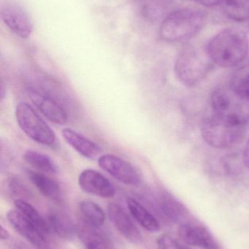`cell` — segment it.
I'll use <instances>...</instances> for the list:
<instances>
[{
	"label": "cell",
	"instance_id": "6da1fadb",
	"mask_svg": "<svg viewBox=\"0 0 249 249\" xmlns=\"http://www.w3.org/2000/svg\"><path fill=\"white\" fill-rule=\"evenodd\" d=\"M206 49L216 65L223 68L236 67L248 56V36L240 28H225L209 40Z\"/></svg>",
	"mask_w": 249,
	"mask_h": 249
},
{
	"label": "cell",
	"instance_id": "7a4b0ae2",
	"mask_svg": "<svg viewBox=\"0 0 249 249\" xmlns=\"http://www.w3.org/2000/svg\"><path fill=\"white\" fill-rule=\"evenodd\" d=\"M209 14L204 9L186 7L170 13L162 20L159 36L168 42H183L195 37L204 29Z\"/></svg>",
	"mask_w": 249,
	"mask_h": 249
},
{
	"label": "cell",
	"instance_id": "3957f363",
	"mask_svg": "<svg viewBox=\"0 0 249 249\" xmlns=\"http://www.w3.org/2000/svg\"><path fill=\"white\" fill-rule=\"evenodd\" d=\"M213 64L206 49L187 45L177 55L174 70L177 78L183 85L195 87L207 77Z\"/></svg>",
	"mask_w": 249,
	"mask_h": 249
},
{
	"label": "cell",
	"instance_id": "277c9868",
	"mask_svg": "<svg viewBox=\"0 0 249 249\" xmlns=\"http://www.w3.org/2000/svg\"><path fill=\"white\" fill-rule=\"evenodd\" d=\"M213 114L235 124H249V100L235 93L229 86L213 90L211 99Z\"/></svg>",
	"mask_w": 249,
	"mask_h": 249
},
{
	"label": "cell",
	"instance_id": "5b68a950",
	"mask_svg": "<svg viewBox=\"0 0 249 249\" xmlns=\"http://www.w3.org/2000/svg\"><path fill=\"white\" fill-rule=\"evenodd\" d=\"M200 131L203 140L209 146L216 149H228L242 139L244 126L228 122L213 114L203 120Z\"/></svg>",
	"mask_w": 249,
	"mask_h": 249
},
{
	"label": "cell",
	"instance_id": "8992f818",
	"mask_svg": "<svg viewBox=\"0 0 249 249\" xmlns=\"http://www.w3.org/2000/svg\"><path fill=\"white\" fill-rule=\"evenodd\" d=\"M16 121L22 131L34 142L52 146L56 143V134L51 127L27 103L20 102L16 107Z\"/></svg>",
	"mask_w": 249,
	"mask_h": 249
},
{
	"label": "cell",
	"instance_id": "52a82bcc",
	"mask_svg": "<svg viewBox=\"0 0 249 249\" xmlns=\"http://www.w3.org/2000/svg\"><path fill=\"white\" fill-rule=\"evenodd\" d=\"M0 16L13 33L27 39L33 32L34 26L29 13L16 0H4L0 7Z\"/></svg>",
	"mask_w": 249,
	"mask_h": 249
},
{
	"label": "cell",
	"instance_id": "ba28073f",
	"mask_svg": "<svg viewBox=\"0 0 249 249\" xmlns=\"http://www.w3.org/2000/svg\"><path fill=\"white\" fill-rule=\"evenodd\" d=\"M99 167L112 176L115 179L127 185H137L140 182V177L132 164L122 158L107 154L98 159Z\"/></svg>",
	"mask_w": 249,
	"mask_h": 249
},
{
	"label": "cell",
	"instance_id": "9c48e42d",
	"mask_svg": "<svg viewBox=\"0 0 249 249\" xmlns=\"http://www.w3.org/2000/svg\"><path fill=\"white\" fill-rule=\"evenodd\" d=\"M108 216L115 229L130 242L138 244L142 242L143 235L133 219L122 206L111 203L108 206Z\"/></svg>",
	"mask_w": 249,
	"mask_h": 249
},
{
	"label": "cell",
	"instance_id": "30bf717a",
	"mask_svg": "<svg viewBox=\"0 0 249 249\" xmlns=\"http://www.w3.org/2000/svg\"><path fill=\"white\" fill-rule=\"evenodd\" d=\"M78 184L85 193L103 198H111L115 195L114 184L101 173L93 169H86L80 173Z\"/></svg>",
	"mask_w": 249,
	"mask_h": 249
},
{
	"label": "cell",
	"instance_id": "8fae6325",
	"mask_svg": "<svg viewBox=\"0 0 249 249\" xmlns=\"http://www.w3.org/2000/svg\"><path fill=\"white\" fill-rule=\"evenodd\" d=\"M29 96L35 107L48 121L57 124H64L68 117L64 109L51 98L35 90H29Z\"/></svg>",
	"mask_w": 249,
	"mask_h": 249
},
{
	"label": "cell",
	"instance_id": "7c38bea8",
	"mask_svg": "<svg viewBox=\"0 0 249 249\" xmlns=\"http://www.w3.org/2000/svg\"><path fill=\"white\" fill-rule=\"evenodd\" d=\"M178 232L181 241L187 245L203 249H220L211 234L203 227L184 224Z\"/></svg>",
	"mask_w": 249,
	"mask_h": 249
},
{
	"label": "cell",
	"instance_id": "4fadbf2b",
	"mask_svg": "<svg viewBox=\"0 0 249 249\" xmlns=\"http://www.w3.org/2000/svg\"><path fill=\"white\" fill-rule=\"evenodd\" d=\"M7 220L15 231L19 232L25 239L35 246H41L45 242L43 236L37 228L25 218L19 211L10 210L7 213Z\"/></svg>",
	"mask_w": 249,
	"mask_h": 249
},
{
	"label": "cell",
	"instance_id": "5bb4252c",
	"mask_svg": "<svg viewBox=\"0 0 249 249\" xmlns=\"http://www.w3.org/2000/svg\"><path fill=\"white\" fill-rule=\"evenodd\" d=\"M62 136L67 143L85 158L95 159L102 153V149L97 143L73 129H63Z\"/></svg>",
	"mask_w": 249,
	"mask_h": 249
},
{
	"label": "cell",
	"instance_id": "9a60e30c",
	"mask_svg": "<svg viewBox=\"0 0 249 249\" xmlns=\"http://www.w3.org/2000/svg\"><path fill=\"white\" fill-rule=\"evenodd\" d=\"M127 207L133 217L142 228L150 232L160 231V224L157 219L135 199H127Z\"/></svg>",
	"mask_w": 249,
	"mask_h": 249
},
{
	"label": "cell",
	"instance_id": "2e32d148",
	"mask_svg": "<svg viewBox=\"0 0 249 249\" xmlns=\"http://www.w3.org/2000/svg\"><path fill=\"white\" fill-rule=\"evenodd\" d=\"M27 174L32 184L42 196L52 200H60L61 190L57 181L42 173L28 171Z\"/></svg>",
	"mask_w": 249,
	"mask_h": 249
},
{
	"label": "cell",
	"instance_id": "e0dca14e",
	"mask_svg": "<svg viewBox=\"0 0 249 249\" xmlns=\"http://www.w3.org/2000/svg\"><path fill=\"white\" fill-rule=\"evenodd\" d=\"M219 5L230 20L239 23L249 20V0H222Z\"/></svg>",
	"mask_w": 249,
	"mask_h": 249
},
{
	"label": "cell",
	"instance_id": "ac0fdd59",
	"mask_svg": "<svg viewBox=\"0 0 249 249\" xmlns=\"http://www.w3.org/2000/svg\"><path fill=\"white\" fill-rule=\"evenodd\" d=\"M16 209L28 219L38 231L46 238L49 233L50 228L48 222L39 214V212L28 202L22 199H17L14 202Z\"/></svg>",
	"mask_w": 249,
	"mask_h": 249
},
{
	"label": "cell",
	"instance_id": "d6986e66",
	"mask_svg": "<svg viewBox=\"0 0 249 249\" xmlns=\"http://www.w3.org/2000/svg\"><path fill=\"white\" fill-rule=\"evenodd\" d=\"M23 159L29 165L38 171L50 174L58 173L57 165L48 155L35 150H27L23 155Z\"/></svg>",
	"mask_w": 249,
	"mask_h": 249
},
{
	"label": "cell",
	"instance_id": "ffe728a7",
	"mask_svg": "<svg viewBox=\"0 0 249 249\" xmlns=\"http://www.w3.org/2000/svg\"><path fill=\"white\" fill-rule=\"evenodd\" d=\"M80 212L83 214L87 225L92 228H98L104 225L105 213L100 206L91 200H83L80 202Z\"/></svg>",
	"mask_w": 249,
	"mask_h": 249
},
{
	"label": "cell",
	"instance_id": "44dd1931",
	"mask_svg": "<svg viewBox=\"0 0 249 249\" xmlns=\"http://www.w3.org/2000/svg\"><path fill=\"white\" fill-rule=\"evenodd\" d=\"M229 86L235 93L249 100V65L240 67L232 73Z\"/></svg>",
	"mask_w": 249,
	"mask_h": 249
},
{
	"label": "cell",
	"instance_id": "7402d4cb",
	"mask_svg": "<svg viewBox=\"0 0 249 249\" xmlns=\"http://www.w3.org/2000/svg\"><path fill=\"white\" fill-rule=\"evenodd\" d=\"M48 226L50 229L62 238H70L74 235V226L67 218L58 213H51L48 217Z\"/></svg>",
	"mask_w": 249,
	"mask_h": 249
},
{
	"label": "cell",
	"instance_id": "603a6c76",
	"mask_svg": "<svg viewBox=\"0 0 249 249\" xmlns=\"http://www.w3.org/2000/svg\"><path fill=\"white\" fill-rule=\"evenodd\" d=\"M160 206L164 214L172 220H180L187 213L184 206L168 194H163L161 197Z\"/></svg>",
	"mask_w": 249,
	"mask_h": 249
},
{
	"label": "cell",
	"instance_id": "cb8c5ba5",
	"mask_svg": "<svg viewBox=\"0 0 249 249\" xmlns=\"http://www.w3.org/2000/svg\"><path fill=\"white\" fill-rule=\"evenodd\" d=\"M82 239L87 249H108L105 241L96 232L90 230H80Z\"/></svg>",
	"mask_w": 249,
	"mask_h": 249
},
{
	"label": "cell",
	"instance_id": "d4e9b609",
	"mask_svg": "<svg viewBox=\"0 0 249 249\" xmlns=\"http://www.w3.org/2000/svg\"><path fill=\"white\" fill-rule=\"evenodd\" d=\"M156 244L159 249H187V247L180 244L175 238L168 234L161 235L157 238Z\"/></svg>",
	"mask_w": 249,
	"mask_h": 249
},
{
	"label": "cell",
	"instance_id": "484cf974",
	"mask_svg": "<svg viewBox=\"0 0 249 249\" xmlns=\"http://www.w3.org/2000/svg\"><path fill=\"white\" fill-rule=\"evenodd\" d=\"M9 184H10V191L15 196L21 197L29 196V190L25 187L24 184H21V182L19 181L17 178H11Z\"/></svg>",
	"mask_w": 249,
	"mask_h": 249
},
{
	"label": "cell",
	"instance_id": "4316f807",
	"mask_svg": "<svg viewBox=\"0 0 249 249\" xmlns=\"http://www.w3.org/2000/svg\"><path fill=\"white\" fill-rule=\"evenodd\" d=\"M194 2L204 7H213L219 5L222 0H192Z\"/></svg>",
	"mask_w": 249,
	"mask_h": 249
},
{
	"label": "cell",
	"instance_id": "83f0119b",
	"mask_svg": "<svg viewBox=\"0 0 249 249\" xmlns=\"http://www.w3.org/2000/svg\"><path fill=\"white\" fill-rule=\"evenodd\" d=\"M243 160L246 166L249 168V140L246 144L245 149H244V155H243Z\"/></svg>",
	"mask_w": 249,
	"mask_h": 249
},
{
	"label": "cell",
	"instance_id": "f1b7e54d",
	"mask_svg": "<svg viewBox=\"0 0 249 249\" xmlns=\"http://www.w3.org/2000/svg\"><path fill=\"white\" fill-rule=\"evenodd\" d=\"M0 238L1 241H5L10 238V234L2 226H1V230H0Z\"/></svg>",
	"mask_w": 249,
	"mask_h": 249
},
{
	"label": "cell",
	"instance_id": "f546056e",
	"mask_svg": "<svg viewBox=\"0 0 249 249\" xmlns=\"http://www.w3.org/2000/svg\"><path fill=\"white\" fill-rule=\"evenodd\" d=\"M6 87H4V83L1 82V100H2L3 99H4V95H5V93H4V91H5Z\"/></svg>",
	"mask_w": 249,
	"mask_h": 249
},
{
	"label": "cell",
	"instance_id": "4dcf8cb0",
	"mask_svg": "<svg viewBox=\"0 0 249 249\" xmlns=\"http://www.w3.org/2000/svg\"><path fill=\"white\" fill-rule=\"evenodd\" d=\"M187 249H190L187 248Z\"/></svg>",
	"mask_w": 249,
	"mask_h": 249
},
{
	"label": "cell",
	"instance_id": "1f68e13d",
	"mask_svg": "<svg viewBox=\"0 0 249 249\" xmlns=\"http://www.w3.org/2000/svg\"></svg>",
	"mask_w": 249,
	"mask_h": 249
}]
</instances>
